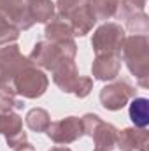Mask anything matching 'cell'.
I'll return each mask as SVG.
<instances>
[{
    "instance_id": "cell-1",
    "label": "cell",
    "mask_w": 149,
    "mask_h": 151,
    "mask_svg": "<svg viewBox=\"0 0 149 151\" xmlns=\"http://www.w3.org/2000/svg\"><path fill=\"white\" fill-rule=\"evenodd\" d=\"M130 119L137 127H146L149 123V104L148 99H135L130 104Z\"/></svg>"
}]
</instances>
